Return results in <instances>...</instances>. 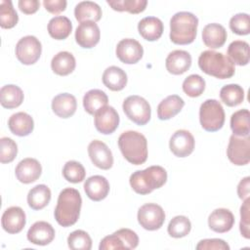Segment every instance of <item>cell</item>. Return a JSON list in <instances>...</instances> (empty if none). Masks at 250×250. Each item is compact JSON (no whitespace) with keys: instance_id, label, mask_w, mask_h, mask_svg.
<instances>
[{"instance_id":"obj_5","label":"cell","mask_w":250,"mask_h":250,"mask_svg":"<svg viewBox=\"0 0 250 250\" xmlns=\"http://www.w3.org/2000/svg\"><path fill=\"white\" fill-rule=\"evenodd\" d=\"M198 66L206 74L219 79L230 78L235 72L234 63L229 57L212 50H207L200 54Z\"/></svg>"},{"instance_id":"obj_26","label":"cell","mask_w":250,"mask_h":250,"mask_svg":"<svg viewBox=\"0 0 250 250\" xmlns=\"http://www.w3.org/2000/svg\"><path fill=\"white\" fill-rule=\"evenodd\" d=\"M184 105L185 102L180 96H168L159 103L157 106V116L160 120H168L177 115Z\"/></svg>"},{"instance_id":"obj_14","label":"cell","mask_w":250,"mask_h":250,"mask_svg":"<svg viewBox=\"0 0 250 250\" xmlns=\"http://www.w3.org/2000/svg\"><path fill=\"white\" fill-rule=\"evenodd\" d=\"M95 127L104 135L113 133L119 124V115L117 111L110 105H105L95 114Z\"/></svg>"},{"instance_id":"obj_24","label":"cell","mask_w":250,"mask_h":250,"mask_svg":"<svg viewBox=\"0 0 250 250\" xmlns=\"http://www.w3.org/2000/svg\"><path fill=\"white\" fill-rule=\"evenodd\" d=\"M8 126L14 135L24 137L33 131L34 122L29 114L20 111L11 115L8 121Z\"/></svg>"},{"instance_id":"obj_13","label":"cell","mask_w":250,"mask_h":250,"mask_svg":"<svg viewBox=\"0 0 250 250\" xmlns=\"http://www.w3.org/2000/svg\"><path fill=\"white\" fill-rule=\"evenodd\" d=\"M101 37V31L98 24L88 21L81 22L75 30V40L77 44L85 49H91L96 46Z\"/></svg>"},{"instance_id":"obj_45","label":"cell","mask_w":250,"mask_h":250,"mask_svg":"<svg viewBox=\"0 0 250 250\" xmlns=\"http://www.w3.org/2000/svg\"><path fill=\"white\" fill-rule=\"evenodd\" d=\"M250 204V198L244 199L243 204L240 207V224H239V229L241 234L245 238H250V215H249V207Z\"/></svg>"},{"instance_id":"obj_35","label":"cell","mask_w":250,"mask_h":250,"mask_svg":"<svg viewBox=\"0 0 250 250\" xmlns=\"http://www.w3.org/2000/svg\"><path fill=\"white\" fill-rule=\"evenodd\" d=\"M249 110L246 108L239 109L231 114L230 117V128L233 135L238 137L249 136Z\"/></svg>"},{"instance_id":"obj_33","label":"cell","mask_w":250,"mask_h":250,"mask_svg":"<svg viewBox=\"0 0 250 250\" xmlns=\"http://www.w3.org/2000/svg\"><path fill=\"white\" fill-rule=\"evenodd\" d=\"M108 98L106 94L99 89H92L88 91L83 97V106L85 110L94 115L98 110L107 105Z\"/></svg>"},{"instance_id":"obj_48","label":"cell","mask_w":250,"mask_h":250,"mask_svg":"<svg viewBox=\"0 0 250 250\" xmlns=\"http://www.w3.org/2000/svg\"><path fill=\"white\" fill-rule=\"evenodd\" d=\"M99 249L100 250H111V249H126V248H125L122 240L120 239V237L115 232H113L112 234L107 235L101 240Z\"/></svg>"},{"instance_id":"obj_43","label":"cell","mask_w":250,"mask_h":250,"mask_svg":"<svg viewBox=\"0 0 250 250\" xmlns=\"http://www.w3.org/2000/svg\"><path fill=\"white\" fill-rule=\"evenodd\" d=\"M229 28L237 35H247L250 32V19L246 13H239L229 20Z\"/></svg>"},{"instance_id":"obj_32","label":"cell","mask_w":250,"mask_h":250,"mask_svg":"<svg viewBox=\"0 0 250 250\" xmlns=\"http://www.w3.org/2000/svg\"><path fill=\"white\" fill-rule=\"evenodd\" d=\"M23 101L22 90L13 84L5 85L0 90V102L2 106L6 108H16L21 104Z\"/></svg>"},{"instance_id":"obj_34","label":"cell","mask_w":250,"mask_h":250,"mask_svg":"<svg viewBox=\"0 0 250 250\" xmlns=\"http://www.w3.org/2000/svg\"><path fill=\"white\" fill-rule=\"evenodd\" d=\"M228 57L234 64L246 65L250 58L249 44L242 40L232 41L228 47Z\"/></svg>"},{"instance_id":"obj_25","label":"cell","mask_w":250,"mask_h":250,"mask_svg":"<svg viewBox=\"0 0 250 250\" xmlns=\"http://www.w3.org/2000/svg\"><path fill=\"white\" fill-rule=\"evenodd\" d=\"M138 30L144 39L155 41L163 33V22L156 17H146L139 21Z\"/></svg>"},{"instance_id":"obj_8","label":"cell","mask_w":250,"mask_h":250,"mask_svg":"<svg viewBox=\"0 0 250 250\" xmlns=\"http://www.w3.org/2000/svg\"><path fill=\"white\" fill-rule=\"evenodd\" d=\"M227 155L234 165L242 166L248 164L250 161V137H238L232 134L229 137Z\"/></svg>"},{"instance_id":"obj_10","label":"cell","mask_w":250,"mask_h":250,"mask_svg":"<svg viewBox=\"0 0 250 250\" xmlns=\"http://www.w3.org/2000/svg\"><path fill=\"white\" fill-rule=\"evenodd\" d=\"M165 221V212L162 207L155 203H146L138 211V222L146 230L160 229Z\"/></svg>"},{"instance_id":"obj_2","label":"cell","mask_w":250,"mask_h":250,"mask_svg":"<svg viewBox=\"0 0 250 250\" xmlns=\"http://www.w3.org/2000/svg\"><path fill=\"white\" fill-rule=\"evenodd\" d=\"M198 19L189 12H178L170 20V39L178 45H188L196 37Z\"/></svg>"},{"instance_id":"obj_31","label":"cell","mask_w":250,"mask_h":250,"mask_svg":"<svg viewBox=\"0 0 250 250\" xmlns=\"http://www.w3.org/2000/svg\"><path fill=\"white\" fill-rule=\"evenodd\" d=\"M50 200L51 190L46 185H37L28 191L27 203L33 210L43 209L49 204Z\"/></svg>"},{"instance_id":"obj_9","label":"cell","mask_w":250,"mask_h":250,"mask_svg":"<svg viewBox=\"0 0 250 250\" xmlns=\"http://www.w3.org/2000/svg\"><path fill=\"white\" fill-rule=\"evenodd\" d=\"M42 52L40 41L32 35H27L19 40L16 45V56L18 60L26 65L35 63Z\"/></svg>"},{"instance_id":"obj_40","label":"cell","mask_w":250,"mask_h":250,"mask_svg":"<svg viewBox=\"0 0 250 250\" xmlns=\"http://www.w3.org/2000/svg\"><path fill=\"white\" fill-rule=\"evenodd\" d=\"M204 90L205 80L198 74H190L183 82V91L188 97H199Z\"/></svg>"},{"instance_id":"obj_47","label":"cell","mask_w":250,"mask_h":250,"mask_svg":"<svg viewBox=\"0 0 250 250\" xmlns=\"http://www.w3.org/2000/svg\"><path fill=\"white\" fill-rule=\"evenodd\" d=\"M197 250H229V244L219 238H207L202 239L196 245Z\"/></svg>"},{"instance_id":"obj_37","label":"cell","mask_w":250,"mask_h":250,"mask_svg":"<svg viewBox=\"0 0 250 250\" xmlns=\"http://www.w3.org/2000/svg\"><path fill=\"white\" fill-rule=\"evenodd\" d=\"M106 3L114 11H126L131 14H139L145 11L147 5L146 0H107Z\"/></svg>"},{"instance_id":"obj_17","label":"cell","mask_w":250,"mask_h":250,"mask_svg":"<svg viewBox=\"0 0 250 250\" xmlns=\"http://www.w3.org/2000/svg\"><path fill=\"white\" fill-rule=\"evenodd\" d=\"M42 173V167L35 158H24L19 162L16 167L15 174L17 179L23 184L35 182Z\"/></svg>"},{"instance_id":"obj_1","label":"cell","mask_w":250,"mask_h":250,"mask_svg":"<svg viewBox=\"0 0 250 250\" xmlns=\"http://www.w3.org/2000/svg\"><path fill=\"white\" fill-rule=\"evenodd\" d=\"M82 198L79 191L72 188L62 189L58 197L55 208V219L62 227L67 228L74 225L80 215Z\"/></svg>"},{"instance_id":"obj_42","label":"cell","mask_w":250,"mask_h":250,"mask_svg":"<svg viewBox=\"0 0 250 250\" xmlns=\"http://www.w3.org/2000/svg\"><path fill=\"white\" fill-rule=\"evenodd\" d=\"M67 244L72 250H90L92 248V239L88 232L77 229L68 235Z\"/></svg>"},{"instance_id":"obj_46","label":"cell","mask_w":250,"mask_h":250,"mask_svg":"<svg viewBox=\"0 0 250 250\" xmlns=\"http://www.w3.org/2000/svg\"><path fill=\"white\" fill-rule=\"evenodd\" d=\"M120 237L126 249H134L139 244V237L135 231L130 229H120L115 231Z\"/></svg>"},{"instance_id":"obj_30","label":"cell","mask_w":250,"mask_h":250,"mask_svg":"<svg viewBox=\"0 0 250 250\" xmlns=\"http://www.w3.org/2000/svg\"><path fill=\"white\" fill-rule=\"evenodd\" d=\"M72 30L70 20L64 16H57L50 20L48 23V32L56 40H63L69 36Z\"/></svg>"},{"instance_id":"obj_7","label":"cell","mask_w":250,"mask_h":250,"mask_svg":"<svg viewBox=\"0 0 250 250\" xmlns=\"http://www.w3.org/2000/svg\"><path fill=\"white\" fill-rule=\"evenodd\" d=\"M122 107L126 116L137 125H146L150 119V105L143 97L137 95L127 97Z\"/></svg>"},{"instance_id":"obj_36","label":"cell","mask_w":250,"mask_h":250,"mask_svg":"<svg viewBox=\"0 0 250 250\" xmlns=\"http://www.w3.org/2000/svg\"><path fill=\"white\" fill-rule=\"evenodd\" d=\"M220 98L228 106H236L244 100V90L238 84H228L221 89Z\"/></svg>"},{"instance_id":"obj_6","label":"cell","mask_w":250,"mask_h":250,"mask_svg":"<svg viewBox=\"0 0 250 250\" xmlns=\"http://www.w3.org/2000/svg\"><path fill=\"white\" fill-rule=\"evenodd\" d=\"M199 120L205 131H219L225 123V111L221 103L213 99L203 102L199 108Z\"/></svg>"},{"instance_id":"obj_22","label":"cell","mask_w":250,"mask_h":250,"mask_svg":"<svg viewBox=\"0 0 250 250\" xmlns=\"http://www.w3.org/2000/svg\"><path fill=\"white\" fill-rule=\"evenodd\" d=\"M227 37H228L227 30L222 24L213 22V23H208L203 27V30H202L203 43L211 49L221 48L225 44Z\"/></svg>"},{"instance_id":"obj_16","label":"cell","mask_w":250,"mask_h":250,"mask_svg":"<svg viewBox=\"0 0 250 250\" xmlns=\"http://www.w3.org/2000/svg\"><path fill=\"white\" fill-rule=\"evenodd\" d=\"M1 224L8 233H19L25 226V213L19 206L9 207L2 215Z\"/></svg>"},{"instance_id":"obj_21","label":"cell","mask_w":250,"mask_h":250,"mask_svg":"<svg viewBox=\"0 0 250 250\" xmlns=\"http://www.w3.org/2000/svg\"><path fill=\"white\" fill-rule=\"evenodd\" d=\"M166 69L174 75L185 73L191 65V56L184 50L172 51L166 58Z\"/></svg>"},{"instance_id":"obj_29","label":"cell","mask_w":250,"mask_h":250,"mask_svg":"<svg viewBox=\"0 0 250 250\" xmlns=\"http://www.w3.org/2000/svg\"><path fill=\"white\" fill-rule=\"evenodd\" d=\"M76 65L75 58L69 52L62 51L59 52L57 55L54 56L51 62L52 70L61 76H65L70 74Z\"/></svg>"},{"instance_id":"obj_11","label":"cell","mask_w":250,"mask_h":250,"mask_svg":"<svg viewBox=\"0 0 250 250\" xmlns=\"http://www.w3.org/2000/svg\"><path fill=\"white\" fill-rule=\"evenodd\" d=\"M115 52L117 58L127 64L138 62L144 55V49L141 43L132 38H125L119 41Z\"/></svg>"},{"instance_id":"obj_27","label":"cell","mask_w":250,"mask_h":250,"mask_svg":"<svg viewBox=\"0 0 250 250\" xmlns=\"http://www.w3.org/2000/svg\"><path fill=\"white\" fill-rule=\"evenodd\" d=\"M103 83L111 91H121L127 84V74L122 68L111 65L104 71Z\"/></svg>"},{"instance_id":"obj_39","label":"cell","mask_w":250,"mask_h":250,"mask_svg":"<svg viewBox=\"0 0 250 250\" xmlns=\"http://www.w3.org/2000/svg\"><path fill=\"white\" fill-rule=\"evenodd\" d=\"M19 21V17L15 9L13 8L12 1L1 0L0 1V25L2 28H12Z\"/></svg>"},{"instance_id":"obj_4","label":"cell","mask_w":250,"mask_h":250,"mask_svg":"<svg viewBox=\"0 0 250 250\" xmlns=\"http://www.w3.org/2000/svg\"><path fill=\"white\" fill-rule=\"evenodd\" d=\"M129 181L132 188L137 193L148 194L153 189L164 186L167 181V172L161 166H149L145 170L134 172Z\"/></svg>"},{"instance_id":"obj_18","label":"cell","mask_w":250,"mask_h":250,"mask_svg":"<svg viewBox=\"0 0 250 250\" xmlns=\"http://www.w3.org/2000/svg\"><path fill=\"white\" fill-rule=\"evenodd\" d=\"M234 225V216L229 209H215L208 218L209 228L219 233H224L231 229Z\"/></svg>"},{"instance_id":"obj_38","label":"cell","mask_w":250,"mask_h":250,"mask_svg":"<svg viewBox=\"0 0 250 250\" xmlns=\"http://www.w3.org/2000/svg\"><path fill=\"white\" fill-rule=\"evenodd\" d=\"M191 229L190 221L186 216H176L174 217L167 228L170 236L175 238H181L189 233Z\"/></svg>"},{"instance_id":"obj_12","label":"cell","mask_w":250,"mask_h":250,"mask_svg":"<svg viewBox=\"0 0 250 250\" xmlns=\"http://www.w3.org/2000/svg\"><path fill=\"white\" fill-rule=\"evenodd\" d=\"M88 154L95 166L103 170L112 167L113 156L108 146L99 140L92 141L88 146Z\"/></svg>"},{"instance_id":"obj_23","label":"cell","mask_w":250,"mask_h":250,"mask_svg":"<svg viewBox=\"0 0 250 250\" xmlns=\"http://www.w3.org/2000/svg\"><path fill=\"white\" fill-rule=\"evenodd\" d=\"M76 107L77 103L75 97L68 93L59 94L52 101V109L61 118L72 116L76 111Z\"/></svg>"},{"instance_id":"obj_50","label":"cell","mask_w":250,"mask_h":250,"mask_svg":"<svg viewBox=\"0 0 250 250\" xmlns=\"http://www.w3.org/2000/svg\"><path fill=\"white\" fill-rule=\"evenodd\" d=\"M40 3L38 0H20L19 1V8L20 10L26 14H34L39 9Z\"/></svg>"},{"instance_id":"obj_3","label":"cell","mask_w":250,"mask_h":250,"mask_svg":"<svg viewBox=\"0 0 250 250\" xmlns=\"http://www.w3.org/2000/svg\"><path fill=\"white\" fill-rule=\"evenodd\" d=\"M118 146L124 158L134 165H141L147 158L146 139L137 131L123 132L118 138Z\"/></svg>"},{"instance_id":"obj_51","label":"cell","mask_w":250,"mask_h":250,"mask_svg":"<svg viewBox=\"0 0 250 250\" xmlns=\"http://www.w3.org/2000/svg\"><path fill=\"white\" fill-rule=\"evenodd\" d=\"M249 187H250V178L245 177L243 178L238 186H237V194L240 199L244 200L249 197Z\"/></svg>"},{"instance_id":"obj_19","label":"cell","mask_w":250,"mask_h":250,"mask_svg":"<svg viewBox=\"0 0 250 250\" xmlns=\"http://www.w3.org/2000/svg\"><path fill=\"white\" fill-rule=\"evenodd\" d=\"M55 238V229L51 224L39 221L34 223L27 231V239L36 245H47Z\"/></svg>"},{"instance_id":"obj_28","label":"cell","mask_w":250,"mask_h":250,"mask_svg":"<svg viewBox=\"0 0 250 250\" xmlns=\"http://www.w3.org/2000/svg\"><path fill=\"white\" fill-rule=\"evenodd\" d=\"M75 19L81 23L83 21H99L102 18L101 7L92 1L79 2L74 8Z\"/></svg>"},{"instance_id":"obj_49","label":"cell","mask_w":250,"mask_h":250,"mask_svg":"<svg viewBox=\"0 0 250 250\" xmlns=\"http://www.w3.org/2000/svg\"><path fill=\"white\" fill-rule=\"evenodd\" d=\"M66 1L65 0H44L43 5L45 9L54 15L60 14L63 12L66 8Z\"/></svg>"},{"instance_id":"obj_44","label":"cell","mask_w":250,"mask_h":250,"mask_svg":"<svg viewBox=\"0 0 250 250\" xmlns=\"http://www.w3.org/2000/svg\"><path fill=\"white\" fill-rule=\"evenodd\" d=\"M18 153V146L11 138L3 137L0 140V162H12Z\"/></svg>"},{"instance_id":"obj_41","label":"cell","mask_w":250,"mask_h":250,"mask_svg":"<svg viewBox=\"0 0 250 250\" xmlns=\"http://www.w3.org/2000/svg\"><path fill=\"white\" fill-rule=\"evenodd\" d=\"M62 176L66 181L77 184L85 179L86 171L81 163L70 160L64 164L62 168Z\"/></svg>"},{"instance_id":"obj_15","label":"cell","mask_w":250,"mask_h":250,"mask_svg":"<svg viewBox=\"0 0 250 250\" xmlns=\"http://www.w3.org/2000/svg\"><path fill=\"white\" fill-rule=\"evenodd\" d=\"M194 138L188 130L176 131L169 142L171 151L178 157H187L194 149Z\"/></svg>"},{"instance_id":"obj_20","label":"cell","mask_w":250,"mask_h":250,"mask_svg":"<svg viewBox=\"0 0 250 250\" xmlns=\"http://www.w3.org/2000/svg\"><path fill=\"white\" fill-rule=\"evenodd\" d=\"M84 190L86 195L93 201H101L109 192V183L104 176H91L84 183Z\"/></svg>"}]
</instances>
